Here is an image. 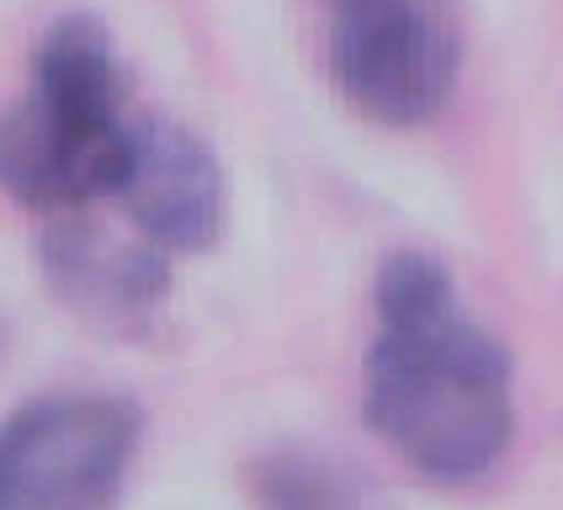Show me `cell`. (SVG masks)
Returning <instances> with one entry per match:
<instances>
[{"instance_id": "6da1fadb", "label": "cell", "mask_w": 563, "mask_h": 510, "mask_svg": "<svg viewBox=\"0 0 563 510\" xmlns=\"http://www.w3.org/2000/svg\"><path fill=\"white\" fill-rule=\"evenodd\" d=\"M362 414L420 478L468 484L516 436V362L463 309L452 271L426 251L377 266Z\"/></svg>"}, {"instance_id": "7a4b0ae2", "label": "cell", "mask_w": 563, "mask_h": 510, "mask_svg": "<svg viewBox=\"0 0 563 510\" xmlns=\"http://www.w3.org/2000/svg\"><path fill=\"white\" fill-rule=\"evenodd\" d=\"M139 112L128 107L118 48L96 16H59L37 37L22 96L0 112V191L69 219L123 181Z\"/></svg>"}, {"instance_id": "3957f363", "label": "cell", "mask_w": 563, "mask_h": 510, "mask_svg": "<svg viewBox=\"0 0 563 510\" xmlns=\"http://www.w3.org/2000/svg\"><path fill=\"white\" fill-rule=\"evenodd\" d=\"M144 442L123 393L59 388L0 420V510H112Z\"/></svg>"}, {"instance_id": "277c9868", "label": "cell", "mask_w": 563, "mask_h": 510, "mask_svg": "<svg viewBox=\"0 0 563 510\" xmlns=\"http://www.w3.org/2000/svg\"><path fill=\"white\" fill-rule=\"evenodd\" d=\"M341 96L383 127L431 123L457 91L463 37L446 0H319Z\"/></svg>"}, {"instance_id": "5b68a950", "label": "cell", "mask_w": 563, "mask_h": 510, "mask_svg": "<svg viewBox=\"0 0 563 510\" xmlns=\"http://www.w3.org/2000/svg\"><path fill=\"white\" fill-rule=\"evenodd\" d=\"M112 202L139 229V240L165 255H197L219 245L229 219V187L213 149L191 127L155 112H139L133 149Z\"/></svg>"}, {"instance_id": "8992f818", "label": "cell", "mask_w": 563, "mask_h": 510, "mask_svg": "<svg viewBox=\"0 0 563 510\" xmlns=\"http://www.w3.org/2000/svg\"><path fill=\"white\" fill-rule=\"evenodd\" d=\"M48 277L80 314L101 324H144L159 309L170 266L144 240H107L91 223H59L48 234Z\"/></svg>"}, {"instance_id": "52a82bcc", "label": "cell", "mask_w": 563, "mask_h": 510, "mask_svg": "<svg viewBox=\"0 0 563 510\" xmlns=\"http://www.w3.org/2000/svg\"><path fill=\"white\" fill-rule=\"evenodd\" d=\"M261 510H377L373 489L313 446H272L251 463Z\"/></svg>"}]
</instances>
